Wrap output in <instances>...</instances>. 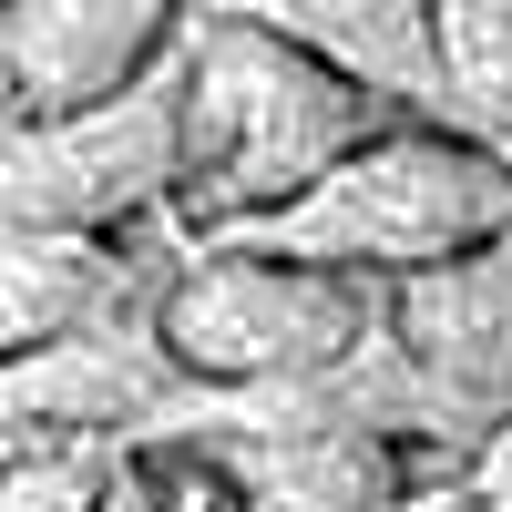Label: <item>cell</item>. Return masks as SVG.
Listing matches in <instances>:
<instances>
[{
    "label": "cell",
    "mask_w": 512,
    "mask_h": 512,
    "mask_svg": "<svg viewBox=\"0 0 512 512\" xmlns=\"http://www.w3.org/2000/svg\"><path fill=\"white\" fill-rule=\"evenodd\" d=\"M236 21H267L277 41L318 52L328 72H349L359 93H379L410 123H451L441 52H431V0H216ZM461 134V123H451Z\"/></svg>",
    "instance_id": "7"
},
{
    "label": "cell",
    "mask_w": 512,
    "mask_h": 512,
    "mask_svg": "<svg viewBox=\"0 0 512 512\" xmlns=\"http://www.w3.org/2000/svg\"><path fill=\"white\" fill-rule=\"evenodd\" d=\"M113 472V441H31L21 461H0V512H93Z\"/></svg>",
    "instance_id": "10"
},
{
    "label": "cell",
    "mask_w": 512,
    "mask_h": 512,
    "mask_svg": "<svg viewBox=\"0 0 512 512\" xmlns=\"http://www.w3.org/2000/svg\"><path fill=\"white\" fill-rule=\"evenodd\" d=\"M369 328H379V287L369 277L287 267V256H246V246H185V267L154 287L164 359L216 400L308 390Z\"/></svg>",
    "instance_id": "3"
},
{
    "label": "cell",
    "mask_w": 512,
    "mask_h": 512,
    "mask_svg": "<svg viewBox=\"0 0 512 512\" xmlns=\"http://www.w3.org/2000/svg\"><path fill=\"white\" fill-rule=\"evenodd\" d=\"M400 512H482V502L461 492V472H451V482H410V502H400Z\"/></svg>",
    "instance_id": "12"
},
{
    "label": "cell",
    "mask_w": 512,
    "mask_h": 512,
    "mask_svg": "<svg viewBox=\"0 0 512 512\" xmlns=\"http://www.w3.org/2000/svg\"><path fill=\"white\" fill-rule=\"evenodd\" d=\"M123 297H134V267H123L93 226L0 216V369L52 349V338H72V328H93Z\"/></svg>",
    "instance_id": "8"
},
{
    "label": "cell",
    "mask_w": 512,
    "mask_h": 512,
    "mask_svg": "<svg viewBox=\"0 0 512 512\" xmlns=\"http://www.w3.org/2000/svg\"><path fill=\"white\" fill-rule=\"evenodd\" d=\"M195 0H0V93L11 113H72L144 82L185 41Z\"/></svg>",
    "instance_id": "6"
},
{
    "label": "cell",
    "mask_w": 512,
    "mask_h": 512,
    "mask_svg": "<svg viewBox=\"0 0 512 512\" xmlns=\"http://www.w3.org/2000/svg\"><path fill=\"white\" fill-rule=\"evenodd\" d=\"M154 205H175V52L103 103L0 113V216L103 236Z\"/></svg>",
    "instance_id": "4"
},
{
    "label": "cell",
    "mask_w": 512,
    "mask_h": 512,
    "mask_svg": "<svg viewBox=\"0 0 512 512\" xmlns=\"http://www.w3.org/2000/svg\"><path fill=\"white\" fill-rule=\"evenodd\" d=\"M431 52H441L451 123L512 154V0H431Z\"/></svg>",
    "instance_id": "9"
},
{
    "label": "cell",
    "mask_w": 512,
    "mask_h": 512,
    "mask_svg": "<svg viewBox=\"0 0 512 512\" xmlns=\"http://www.w3.org/2000/svg\"><path fill=\"white\" fill-rule=\"evenodd\" d=\"M93 512H164V492H154V472H144V451H113V472H103Z\"/></svg>",
    "instance_id": "11"
},
{
    "label": "cell",
    "mask_w": 512,
    "mask_h": 512,
    "mask_svg": "<svg viewBox=\"0 0 512 512\" xmlns=\"http://www.w3.org/2000/svg\"><path fill=\"white\" fill-rule=\"evenodd\" d=\"M492 236H512V154L451 134V123H379L318 185H297L267 216L205 226L195 246H246V256H287V267L390 287V277H420V267L472 256Z\"/></svg>",
    "instance_id": "2"
},
{
    "label": "cell",
    "mask_w": 512,
    "mask_h": 512,
    "mask_svg": "<svg viewBox=\"0 0 512 512\" xmlns=\"http://www.w3.org/2000/svg\"><path fill=\"white\" fill-rule=\"evenodd\" d=\"M379 123H410V113L359 93L318 52L277 41L267 21L195 11L175 41V205L195 216V236L287 205Z\"/></svg>",
    "instance_id": "1"
},
{
    "label": "cell",
    "mask_w": 512,
    "mask_h": 512,
    "mask_svg": "<svg viewBox=\"0 0 512 512\" xmlns=\"http://www.w3.org/2000/svg\"><path fill=\"white\" fill-rule=\"evenodd\" d=\"M379 338L420 379L451 451L502 431L512 420V236H492L472 256H441L420 277H390L379 287Z\"/></svg>",
    "instance_id": "5"
}]
</instances>
